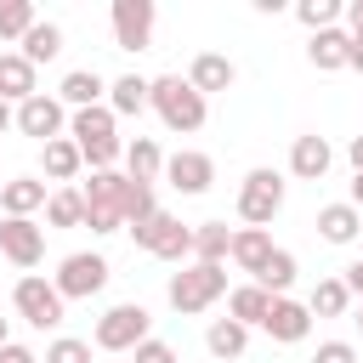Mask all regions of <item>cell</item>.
<instances>
[{
	"instance_id": "1",
	"label": "cell",
	"mask_w": 363,
	"mask_h": 363,
	"mask_svg": "<svg viewBox=\"0 0 363 363\" xmlns=\"http://www.w3.org/2000/svg\"><path fill=\"white\" fill-rule=\"evenodd\" d=\"M147 108H159V119H164L170 130H199V125H204V96H199L182 74L147 79Z\"/></svg>"
},
{
	"instance_id": "2",
	"label": "cell",
	"mask_w": 363,
	"mask_h": 363,
	"mask_svg": "<svg viewBox=\"0 0 363 363\" xmlns=\"http://www.w3.org/2000/svg\"><path fill=\"white\" fill-rule=\"evenodd\" d=\"M74 142H79V159L91 170H113V159L125 153L119 136H113V108H79L74 113Z\"/></svg>"
},
{
	"instance_id": "3",
	"label": "cell",
	"mask_w": 363,
	"mask_h": 363,
	"mask_svg": "<svg viewBox=\"0 0 363 363\" xmlns=\"http://www.w3.org/2000/svg\"><path fill=\"white\" fill-rule=\"evenodd\" d=\"M221 295H227V272H221V267H204V261H199V267H187V272L170 278V306L187 312V318L204 312V306L221 301Z\"/></svg>"
},
{
	"instance_id": "4",
	"label": "cell",
	"mask_w": 363,
	"mask_h": 363,
	"mask_svg": "<svg viewBox=\"0 0 363 363\" xmlns=\"http://www.w3.org/2000/svg\"><path fill=\"white\" fill-rule=\"evenodd\" d=\"M147 306H136V301H125V306H108L102 312V323H96V346L102 352H136L142 340H147Z\"/></svg>"
},
{
	"instance_id": "5",
	"label": "cell",
	"mask_w": 363,
	"mask_h": 363,
	"mask_svg": "<svg viewBox=\"0 0 363 363\" xmlns=\"http://www.w3.org/2000/svg\"><path fill=\"white\" fill-rule=\"evenodd\" d=\"M278 210H284V176L278 170H250L244 176V193H238V216L250 227H267Z\"/></svg>"
},
{
	"instance_id": "6",
	"label": "cell",
	"mask_w": 363,
	"mask_h": 363,
	"mask_svg": "<svg viewBox=\"0 0 363 363\" xmlns=\"http://www.w3.org/2000/svg\"><path fill=\"white\" fill-rule=\"evenodd\" d=\"M130 238L147 250V255H159V261H182V255H193V227H182L176 216H153V221H142V227H130Z\"/></svg>"
},
{
	"instance_id": "7",
	"label": "cell",
	"mask_w": 363,
	"mask_h": 363,
	"mask_svg": "<svg viewBox=\"0 0 363 363\" xmlns=\"http://www.w3.org/2000/svg\"><path fill=\"white\" fill-rule=\"evenodd\" d=\"M11 301H17V312H23L34 329H57V323H62V295H57V284H45V278H17Z\"/></svg>"
},
{
	"instance_id": "8",
	"label": "cell",
	"mask_w": 363,
	"mask_h": 363,
	"mask_svg": "<svg viewBox=\"0 0 363 363\" xmlns=\"http://www.w3.org/2000/svg\"><path fill=\"white\" fill-rule=\"evenodd\" d=\"M102 284H108V261H102V255H85V250L68 255L62 272H57V295H62V301H91Z\"/></svg>"
},
{
	"instance_id": "9",
	"label": "cell",
	"mask_w": 363,
	"mask_h": 363,
	"mask_svg": "<svg viewBox=\"0 0 363 363\" xmlns=\"http://www.w3.org/2000/svg\"><path fill=\"white\" fill-rule=\"evenodd\" d=\"M0 250H6V261H17V267H40V255H45V227H34L28 216H6V221H0Z\"/></svg>"
},
{
	"instance_id": "10",
	"label": "cell",
	"mask_w": 363,
	"mask_h": 363,
	"mask_svg": "<svg viewBox=\"0 0 363 363\" xmlns=\"http://www.w3.org/2000/svg\"><path fill=\"white\" fill-rule=\"evenodd\" d=\"M153 34V0H113V40L119 51H142Z\"/></svg>"
},
{
	"instance_id": "11",
	"label": "cell",
	"mask_w": 363,
	"mask_h": 363,
	"mask_svg": "<svg viewBox=\"0 0 363 363\" xmlns=\"http://www.w3.org/2000/svg\"><path fill=\"white\" fill-rule=\"evenodd\" d=\"M17 130H23V136H40V142H57V130H62V102H57V96H28V102L17 108Z\"/></svg>"
},
{
	"instance_id": "12",
	"label": "cell",
	"mask_w": 363,
	"mask_h": 363,
	"mask_svg": "<svg viewBox=\"0 0 363 363\" xmlns=\"http://www.w3.org/2000/svg\"><path fill=\"white\" fill-rule=\"evenodd\" d=\"M272 340H284V346H295V340H306V329H312V312L301 306V301H284V295H272V312H267V323H261Z\"/></svg>"
},
{
	"instance_id": "13",
	"label": "cell",
	"mask_w": 363,
	"mask_h": 363,
	"mask_svg": "<svg viewBox=\"0 0 363 363\" xmlns=\"http://www.w3.org/2000/svg\"><path fill=\"white\" fill-rule=\"evenodd\" d=\"M164 176L176 193H204L216 182V164H210V153H176V159H164Z\"/></svg>"
},
{
	"instance_id": "14",
	"label": "cell",
	"mask_w": 363,
	"mask_h": 363,
	"mask_svg": "<svg viewBox=\"0 0 363 363\" xmlns=\"http://www.w3.org/2000/svg\"><path fill=\"white\" fill-rule=\"evenodd\" d=\"M0 96L17 102V108H23L28 96H40V91H34V62H28L23 51H6V57H0Z\"/></svg>"
},
{
	"instance_id": "15",
	"label": "cell",
	"mask_w": 363,
	"mask_h": 363,
	"mask_svg": "<svg viewBox=\"0 0 363 363\" xmlns=\"http://www.w3.org/2000/svg\"><path fill=\"white\" fill-rule=\"evenodd\" d=\"M233 79H238V68H233L221 51H199V57H193V74H187V85H193L199 96H204V91H227Z\"/></svg>"
},
{
	"instance_id": "16",
	"label": "cell",
	"mask_w": 363,
	"mask_h": 363,
	"mask_svg": "<svg viewBox=\"0 0 363 363\" xmlns=\"http://www.w3.org/2000/svg\"><path fill=\"white\" fill-rule=\"evenodd\" d=\"M289 170H295L301 182H323V170H329V142H323V136H295Z\"/></svg>"
},
{
	"instance_id": "17",
	"label": "cell",
	"mask_w": 363,
	"mask_h": 363,
	"mask_svg": "<svg viewBox=\"0 0 363 363\" xmlns=\"http://www.w3.org/2000/svg\"><path fill=\"white\" fill-rule=\"evenodd\" d=\"M306 57H312V68H346L352 62V34H340V28H323V34H312V45H306Z\"/></svg>"
},
{
	"instance_id": "18",
	"label": "cell",
	"mask_w": 363,
	"mask_h": 363,
	"mask_svg": "<svg viewBox=\"0 0 363 363\" xmlns=\"http://www.w3.org/2000/svg\"><path fill=\"white\" fill-rule=\"evenodd\" d=\"M318 233H323L329 244H352V238L363 233L357 204H323V210H318Z\"/></svg>"
},
{
	"instance_id": "19",
	"label": "cell",
	"mask_w": 363,
	"mask_h": 363,
	"mask_svg": "<svg viewBox=\"0 0 363 363\" xmlns=\"http://www.w3.org/2000/svg\"><path fill=\"white\" fill-rule=\"evenodd\" d=\"M233 261H238L244 272L261 278V267L272 261V238H267V227H244V233H233Z\"/></svg>"
},
{
	"instance_id": "20",
	"label": "cell",
	"mask_w": 363,
	"mask_h": 363,
	"mask_svg": "<svg viewBox=\"0 0 363 363\" xmlns=\"http://www.w3.org/2000/svg\"><path fill=\"white\" fill-rule=\"evenodd\" d=\"M159 170H164V153H159V142H153V136H136V142L125 147V176L153 187V176H159Z\"/></svg>"
},
{
	"instance_id": "21",
	"label": "cell",
	"mask_w": 363,
	"mask_h": 363,
	"mask_svg": "<svg viewBox=\"0 0 363 363\" xmlns=\"http://www.w3.org/2000/svg\"><path fill=\"white\" fill-rule=\"evenodd\" d=\"M193 255H199L204 267H221V255H233L227 221H199V227H193Z\"/></svg>"
},
{
	"instance_id": "22",
	"label": "cell",
	"mask_w": 363,
	"mask_h": 363,
	"mask_svg": "<svg viewBox=\"0 0 363 363\" xmlns=\"http://www.w3.org/2000/svg\"><path fill=\"white\" fill-rule=\"evenodd\" d=\"M40 204H45V182H34V176H17V182L0 187V210H6V216H28V210H40Z\"/></svg>"
},
{
	"instance_id": "23",
	"label": "cell",
	"mask_w": 363,
	"mask_h": 363,
	"mask_svg": "<svg viewBox=\"0 0 363 363\" xmlns=\"http://www.w3.org/2000/svg\"><path fill=\"white\" fill-rule=\"evenodd\" d=\"M119 216H125L130 227L153 221V216H159V210H153V187H147V182H130V176H125V182H119Z\"/></svg>"
},
{
	"instance_id": "24",
	"label": "cell",
	"mask_w": 363,
	"mask_h": 363,
	"mask_svg": "<svg viewBox=\"0 0 363 363\" xmlns=\"http://www.w3.org/2000/svg\"><path fill=\"white\" fill-rule=\"evenodd\" d=\"M45 221L51 227H85V193L79 187H57L45 199Z\"/></svg>"
},
{
	"instance_id": "25",
	"label": "cell",
	"mask_w": 363,
	"mask_h": 363,
	"mask_svg": "<svg viewBox=\"0 0 363 363\" xmlns=\"http://www.w3.org/2000/svg\"><path fill=\"white\" fill-rule=\"evenodd\" d=\"M102 91H108V85H102L96 68H74V74L62 79V102H74V113H79V108H96Z\"/></svg>"
},
{
	"instance_id": "26",
	"label": "cell",
	"mask_w": 363,
	"mask_h": 363,
	"mask_svg": "<svg viewBox=\"0 0 363 363\" xmlns=\"http://www.w3.org/2000/svg\"><path fill=\"white\" fill-rule=\"evenodd\" d=\"M227 306H233V318L250 329V323H267V312H272V295H267L261 284H244V289H233V301H227Z\"/></svg>"
},
{
	"instance_id": "27",
	"label": "cell",
	"mask_w": 363,
	"mask_h": 363,
	"mask_svg": "<svg viewBox=\"0 0 363 363\" xmlns=\"http://www.w3.org/2000/svg\"><path fill=\"white\" fill-rule=\"evenodd\" d=\"M119 170H91V182H85V210H119ZM125 221V216H119Z\"/></svg>"
},
{
	"instance_id": "28",
	"label": "cell",
	"mask_w": 363,
	"mask_h": 363,
	"mask_svg": "<svg viewBox=\"0 0 363 363\" xmlns=\"http://www.w3.org/2000/svg\"><path fill=\"white\" fill-rule=\"evenodd\" d=\"M204 346H210L216 357H238V352L250 346V329H244L238 318H221V323H210V335H204Z\"/></svg>"
},
{
	"instance_id": "29",
	"label": "cell",
	"mask_w": 363,
	"mask_h": 363,
	"mask_svg": "<svg viewBox=\"0 0 363 363\" xmlns=\"http://www.w3.org/2000/svg\"><path fill=\"white\" fill-rule=\"evenodd\" d=\"M57 51H62V28H57V23H34V28L23 34V57H28V62H51Z\"/></svg>"
},
{
	"instance_id": "30",
	"label": "cell",
	"mask_w": 363,
	"mask_h": 363,
	"mask_svg": "<svg viewBox=\"0 0 363 363\" xmlns=\"http://www.w3.org/2000/svg\"><path fill=\"white\" fill-rule=\"evenodd\" d=\"M79 164H85V159H79V142H68V136L45 142V176H51V182H68Z\"/></svg>"
},
{
	"instance_id": "31",
	"label": "cell",
	"mask_w": 363,
	"mask_h": 363,
	"mask_svg": "<svg viewBox=\"0 0 363 363\" xmlns=\"http://www.w3.org/2000/svg\"><path fill=\"white\" fill-rule=\"evenodd\" d=\"M346 301H352V289H346V278H323V284L312 289V301H306V312H318V318H340V312H346Z\"/></svg>"
},
{
	"instance_id": "32",
	"label": "cell",
	"mask_w": 363,
	"mask_h": 363,
	"mask_svg": "<svg viewBox=\"0 0 363 363\" xmlns=\"http://www.w3.org/2000/svg\"><path fill=\"white\" fill-rule=\"evenodd\" d=\"M255 284H261L267 295H284V289L295 284V255H289V250H272V261L261 267V278H255Z\"/></svg>"
},
{
	"instance_id": "33",
	"label": "cell",
	"mask_w": 363,
	"mask_h": 363,
	"mask_svg": "<svg viewBox=\"0 0 363 363\" xmlns=\"http://www.w3.org/2000/svg\"><path fill=\"white\" fill-rule=\"evenodd\" d=\"M34 23H40V17H34L28 0H0V40H23Z\"/></svg>"
},
{
	"instance_id": "34",
	"label": "cell",
	"mask_w": 363,
	"mask_h": 363,
	"mask_svg": "<svg viewBox=\"0 0 363 363\" xmlns=\"http://www.w3.org/2000/svg\"><path fill=\"white\" fill-rule=\"evenodd\" d=\"M108 91H113V113H142L147 108V79H136V74L113 79Z\"/></svg>"
},
{
	"instance_id": "35",
	"label": "cell",
	"mask_w": 363,
	"mask_h": 363,
	"mask_svg": "<svg viewBox=\"0 0 363 363\" xmlns=\"http://www.w3.org/2000/svg\"><path fill=\"white\" fill-rule=\"evenodd\" d=\"M295 17H301L312 34H323V28H335V17H340V0H301V6H295Z\"/></svg>"
},
{
	"instance_id": "36",
	"label": "cell",
	"mask_w": 363,
	"mask_h": 363,
	"mask_svg": "<svg viewBox=\"0 0 363 363\" xmlns=\"http://www.w3.org/2000/svg\"><path fill=\"white\" fill-rule=\"evenodd\" d=\"M45 363H91V346L62 335V340H51V346H45Z\"/></svg>"
},
{
	"instance_id": "37",
	"label": "cell",
	"mask_w": 363,
	"mask_h": 363,
	"mask_svg": "<svg viewBox=\"0 0 363 363\" xmlns=\"http://www.w3.org/2000/svg\"><path fill=\"white\" fill-rule=\"evenodd\" d=\"M312 363H357V352H352V346H346V340H323V346H318V357H312Z\"/></svg>"
},
{
	"instance_id": "38",
	"label": "cell",
	"mask_w": 363,
	"mask_h": 363,
	"mask_svg": "<svg viewBox=\"0 0 363 363\" xmlns=\"http://www.w3.org/2000/svg\"><path fill=\"white\" fill-rule=\"evenodd\" d=\"M85 227L91 233H119L125 221H119V210H85Z\"/></svg>"
},
{
	"instance_id": "39",
	"label": "cell",
	"mask_w": 363,
	"mask_h": 363,
	"mask_svg": "<svg viewBox=\"0 0 363 363\" xmlns=\"http://www.w3.org/2000/svg\"><path fill=\"white\" fill-rule=\"evenodd\" d=\"M136 363H176V352H170L164 340H142V346H136Z\"/></svg>"
},
{
	"instance_id": "40",
	"label": "cell",
	"mask_w": 363,
	"mask_h": 363,
	"mask_svg": "<svg viewBox=\"0 0 363 363\" xmlns=\"http://www.w3.org/2000/svg\"><path fill=\"white\" fill-rule=\"evenodd\" d=\"M0 363H40V357H34L28 346H17V340H6V346H0Z\"/></svg>"
},
{
	"instance_id": "41",
	"label": "cell",
	"mask_w": 363,
	"mask_h": 363,
	"mask_svg": "<svg viewBox=\"0 0 363 363\" xmlns=\"http://www.w3.org/2000/svg\"><path fill=\"white\" fill-rule=\"evenodd\" d=\"M346 17H352V40H363V0H352V6H346Z\"/></svg>"
},
{
	"instance_id": "42",
	"label": "cell",
	"mask_w": 363,
	"mask_h": 363,
	"mask_svg": "<svg viewBox=\"0 0 363 363\" xmlns=\"http://www.w3.org/2000/svg\"><path fill=\"white\" fill-rule=\"evenodd\" d=\"M346 289H352V295H363V261H352V267H346Z\"/></svg>"
},
{
	"instance_id": "43",
	"label": "cell",
	"mask_w": 363,
	"mask_h": 363,
	"mask_svg": "<svg viewBox=\"0 0 363 363\" xmlns=\"http://www.w3.org/2000/svg\"><path fill=\"white\" fill-rule=\"evenodd\" d=\"M346 159H352V170L363 176V136H352V147H346Z\"/></svg>"
},
{
	"instance_id": "44",
	"label": "cell",
	"mask_w": 363,
	"mask_h": 363,
	"mask_svg": "<svg viewBox=\"0 0 363 363\" xmlns=\"http://www.w3.org/2000/svg\"><path fill=\"white\" fill-rule=\"evenodd\" d=\"M346 68H363V40H352V62Z\"/></svg>"
},
{
	"instance_id": "45",
	"label": "cell",
	"mask_w": 363,
	"mask_h": 363,
	"mask_svg": "<svg viewBox=\"0 0 363 363\" xmlns=\"http://www.w3.org/2000/svg\"><path fill=\"white\" fill-rule=\"evenodd\" d=\"M11 119H17V113H11V102H6V96H0V130H6V125H11Z\"/></svg>"
},
{
	"instance_id": "46",
	"label": "cell",
	"mask_w": 363,
	"mask_h": 363,
	"mask_svg": "<svg viewBox=\"0 0 363 363\" xmlns=\"http://www.w3.org/2000/svg\"><path fill=\"white\" fill-rule=\"evenodd\" d=\"M352 204H357V216H363V176L352 182Z\"/></svg>"
},
{
	"instance_id": "47",
	"label": "cell",
	"mask_w": 363,
	"mask_h": 363,
	"mask_svg": "<svg viewBox=\"0 0 363 363\" xmlns=\"http://www.w3.org/2000/svg\"><path fill=\"white\" fill-rule=\"evenodd\" d=\"M0 346H6V318H0Z\"/></svg>"
},
{
	"instance_id": "48",
	"label": "cell",
	"mask_w": 363,
	"mask_h": 363,
	"mask_svg": "<svg viewBox=\"0 0 363 363\" xmlns=\"http://www.w3.org/2000/svg\"><path fill=\"white\" fill-rule=\"evenodd\" d=\"M357 329H363V312H357Z\"/></svg>"
}]
</instances>
